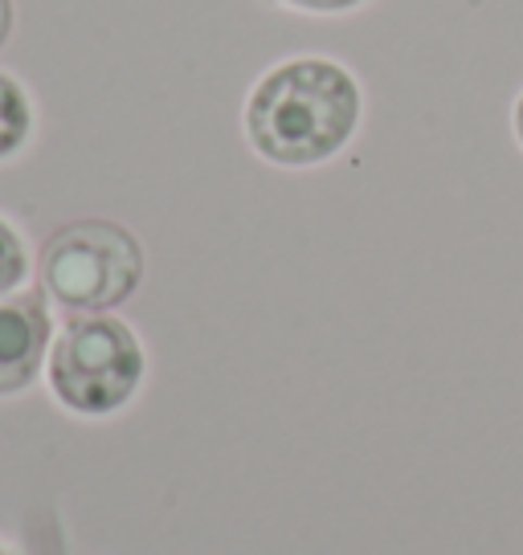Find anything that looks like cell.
Wrapping results in <instances>:
<instances>
[{
	"instance_id": "obj_8",
	"label": "cell",
	"mask_w": 523,
	"mask_h": 555,
	"mask_svg": "<svg viewBox=\"0 0 523 555\" xmlns=\"http://www.w3.org/2000/svg\"><path fill=\"white\" fill-rule=\"evenodd\" d=\"M17 34V0H0V50Z\"/></svg>"
},
{
	"instance_id": "obj_6",
	"label": "cell",
	"mask_w": 523,
	"mask_h": 555,
	"mask_svg": "<svg viewBox=\"0 0 523 555\" xmlns=\"http://www.w3.org/2000/svg\"><path fill=\"white\" fill-rule=\"evenodd\" d=\"M34 278H37L34 245H29L25 229H21L9 212H0V298L34 286Z\"/></svg>"
},
{
	"instance_id": "obj_5",
	"label": "cell",
	"mask_w": 523,
	"mask_h": 555,
	"mask_svg": "<svg viewBox=\"0 0 523 555\" xmlns=\"http://www.w3.org/2000/svg\"><path fill=\"white\" fill-rule=\"evenodd\" d=\"M41 115H37L34 90L25 87V78L0 66V168L21 159L37 139Z\"/></svg>"
},
{
	"instance_id": "obj_1",
	"label": "cell",
	"mask_w": 523,
	"mask_h": 555,
	"mask_svg": "<svg viewBox=\"0 0 523 555\" xmlns=\"http://www.w3.org/2000/svg\"><path fill=\"white\" fill-rule=\"evenodd\" d=\"M365 127V82L332 53H291L262 69L242 99L245 147L279 172H315Z\"/></svg>"
},
{
	"instance_id": "obj_4",
	"label": "cell",
	"mask_w": 523,
	"mask_h": 555,
	"mask_svg": "<svg viewBox=\"0 0 523 555\" xmlns=\"http://www.w3.org/2000/svg\"><path fill=\"white\" fill-rule=\"evenodd\" d=\"M53 331V302L41 286L0 298V400H17L46 380Z\"/></svg>"
},
{
	"instance_id": "obj_10",
	"label": "cell",
	"mask_w": 523,
	"mask_h": 555,
	"mask_svg": "<svg viewBox=\"0 0 523 555\" xmlns=\"http://www.w3.org/2000/svg\"><path fill=\"white\" fill-rule=\"evenodd\" d=\"M0 555H21V552L13 547V543H9V539H0Z\"/></svg>"
},
{
	"instance_id": "obj_3",
	"label": "cell",
	"mask_w": 523,
	"mask_h": 555,
	"mask_svg": "<svg viewBox=\"0 0 523 555\" xmlns=\"http://www.w3.org/2000/svg\"><path fill=\"white\" fill-rule=\"evenodd\" d=\"M148 249L136 229L111 217H82L53 229L37 249V286L53 311L111 314L140 295Z\"/></svg>"
},
{
	"instance_id": "obj_9",
	"label": "cell",
	"mask_w": 523,
	"mask_h": 555,
	"mask_svg": "<svg viewBox=\"0 0 523 555\" xmlns=\"http://www.w3.org/2000/svg\"><path fill=\"white\" fill-rule=\"evenodd\" d=\"M507 127H511V139H515V147L523 152V87L515 90V99H511V111H507Z\"/></svg>"
},
{
	"instance_id": "obj_2",
	"label": "cell",
	"mask_w": 523,
	"mask_h": 555,
	"mask_svg": "<svg viewBox=\"0 0 523 555\" xmlns=\"http://www.w3.org/2000/svg\"><path fill=\"white\" fill-rule=\"evenodd\" d=\"M148 372V344L119 311L66 314L53 331L46 392L66 416L111 421L140 400Z\"/></svg>"
},
{
	"instance_id": "obj_7",
	"label": "cell",
	"mask_w": 523,
	"mask_h": 555,
	"mask_svg": "<svg viewBox=\"0 0 523 555\" xmlns=\"http://www.w3.org/2000/svg\"><path fill=\"white\" fill-rule=\"evenodd\" d=\"M266 9H279V13H295V17H315V21H340L365 13L368 4L377 0H262Z\"/></svg>"
}]
</instances>
